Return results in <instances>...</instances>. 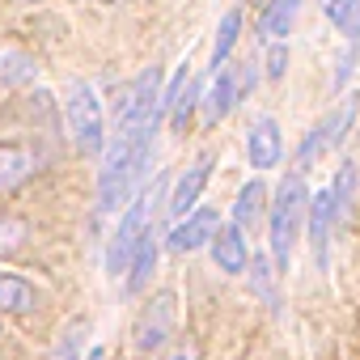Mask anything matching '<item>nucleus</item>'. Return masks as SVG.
<instances>
[{"label": "nucleus", "mask_w": 360, "mask_h": 360, "mask_svg": "<svg viewBox=\"0 0 360 360\" xmlns=\"http://www.w3.org/2000/svg\"><path fill=\"white\" fill-rule=\"evenodd\" d=\"M81 347H85V322H72V326L60 335V343L51 347L47 360H81Z\"/></svg>", "instance_id": "412c9836"}, {"label": "nucleus", "mask_w": 360, "mask_h": 360, "mask_svg": "<svg viewBox=\"0 0 360 360\" xmlns=\"http://www.w3.org/2000/svg\"><path fill=\"white\" fill-rule=\"evenodd\" d=\"M250 89V72L246 68H221L217 72V81H212V89L204 94V102H200V115H204V127H217L238 102H242V94Z\"/></svg>", "instance_id": "423d86ee"}, {"label": "nucleus", "mask_w": 360, "mask_h": 360, "mask_svg": "<svg viewBox=\"0 0 360 360\" xmlns=\"http://www.w3.org/2000/svg\"><path fill=\"white\" fill-rule=\"evenodd\" d=\"M22 5H39V0H22Z\"/></svg>", "instance_id": "bb28decb"}, {"label": "nucleus", "mask_w": 360, "mask_h": 360, "mask_svg": "<svg viewBox=\"0 0 360 360\" xmlns=\"http://www.w3.org/2000/svg\"><path fill=\"white\" fill-rule=\"evenodd\" d=\"M246 267H250V288L259 292V301L263 305H280V288L271 280V259L259 255V259H246Z\"/></svg>", "instance_id": "a211bd4d"}, {"label": "nucleus", "mask_w": 360, "mask_h": 360, "mask_svg": "<svg viewBox=\"0 0 360 360\" xmlns=\"http://www.w3.org/2000/svg\"><path fill=\"white\" fill-rule=\"evenodd\" d=\"M212 259H217V267L221 271H229V276H238V271H246V229L242 225H229V229H217V238H212Z\"/></svg>", "instance_id": "f8f14e48"}, {"label": "nucleus", "mask_w": 360, "mask_h": 360, "mask_svg": "<svg viewBox=\"0 0 360 360\" xmlns=\"http://www.w3.org/2000/svg\"><path fill=\"white\" fill-rule=\"evenodd\" d=\"M208 178H212V153L195 157L191 169L178 178V187H174V195H169V217H174V221L187 217V212L200 204V195H204V187H208Z\"/></svg>", "instance_id": "1a4fd4ad"}, {"label": "nucleus", "mask_w": 360, "mask_h": 360, "mask_svg": "<svg viewBox=\"0 0 360 360\" xmlns=\"http://www.w3.org/2000/svg\"><path fill=\"white\" fill-rule=\"evenodd\" d=\"M347 5H352V0H322V9H326V18H330L335 26H343V18H347Z\"/></svg>", "instance_id": "393cba45"}, {"label": "nucleus", "mask_w": 360, "mask_h": 360, "mask_svg": "<svg viewBox=\"0 0 360 360\" xmlns=\"http://www.w3.org/2000/svg\"><path fill=\"white\" fill-rule=\"evenodd\" d=\"M305 212H309L305 178L284 174V183H280V191L271 200V255H276V267L292 263V246H297V233L305 229Z\"/></svg>", "instance_id": "f257e3e1"}, {"label": "nucleus", "mask_w": 360, "mask_h": 360, "mask_svg": "<svg viewBox=\"0 0 360 360\" xmlns=\"http://www.w3.org/2000/svg\"><path fill=\"white\" fill-rule=\"evenodd\" d=\"M297 13H301V0H271V5L263 9V18H259V39L263 43H284V34L292 30Z\"/></svg>", "instance_id": "ddd939ff"}, {"label": "nucleus", "mask_w": 360, "mask_h": 360, "mask_svg": "<svg viewBox=\"0 0 360 360\" xmlns=\"http://www.w3.org/2000/svg\"><path fill=\"white\" fill-rule=\"evenodd\" d=\"M64 115H68V131H72L81 153H102L106 148V110H102V98L89 81H77L68 89Z\"/></svg>", "instance_id": "7ed1b4c3"}, {"label": "nucleus", "mask_w": 360, "mask_h": 360, "mask_svg": "<svg viewBox=\"0 0 360 360\" xmlns=\"http://www.w3.org/2000/svg\"><path fill=\"white\" fill-rule=\"evenodd\" d=\"M263 183H246L242 191H238V204H233V225H242V229H250L259 217H263Z\"/></svg>", "instance_id": "dca6fc26"}, {"label": "nucleus", "mask_w": 360, "mask_h": 360, "mask_svg": "<svg viewBox=\"0 0 360 360\" xmlns=\"http://www.w3.org/2000/svg\"><path fill=\"white\" fill-rule=\"evenodd\" d=\"M153 267H157V242L144 233V238H140V246H136V255H131V263H127V271H123V276H127V292H131V297L153 280Z\"/></svg>", "instance_id": "2eb2a0df"}, {"label": "nucleus", "mask_w": 360, "mask_h": 360, "mask_svg": "<svg viewBox=\"0 0 360 360\" xmlns=\"http://www.w3.org/2000/svg\"><path fill=\"white\" fill-rule=\"evenodd\" d=\"M309 242H314V259H318V267H326L330 263V225H335V200H330V191H318V195H309Z\"/></svg>", "instance_id": "9b49d317"}, {"label": "nucleus", "mask_w": 360, "mask_h": 360, "mask_svg": "<svg viewBox=\"0 0 360 360\" xmlns=\"http://www.w3.org/2000/svg\"><path fill=\"white\" fill-rule=\"evenodd\" d=\"M352 119H356V98H343L326 119H318L314 127H309V136L301 140V148H297V169H309V165H318L343 136H347V127H352Z\"/></svg>", "instance_id": "39448f33"}, {"label": "nucleus", "mask_w": 360, "mask_h": 360, "mask_svg": "<svg viewBox=\"0 0 360 360\" xmlns=\"http://www.w3.org/2000/svg\"><path fill=\"white\" fill-rule=\"evenodd\" d=\"M43 165V157L34 148H22V144H0V195L22 187L26 178H34Z\"/></svg>", "instance_id": "9d476101"}, {"label": "nucleus", "mask_w": 360, "mask_h": 360, "mask_svg": "<svg viewBox=\"0 0 360 360\" xmlns=\"http://www.w3.org/2000/svg\"><path fill=\"white\" fill-rule=\"evenodd\" d=\"M284 68H288V51L276 43V47H271V56H267V77H271V81H280V77H284Z\"/></svg>", "instance_id": "5701e85b"}, {"label": "nucleus", "mask_w": 360, "mask_h": 360, "mask_svg": "<svg viewBox=\"0 0 360 360\" xmlns=\"http://www.w3.org/2000/svg\"><path fill=\"white\" fill-rule=\"evenodd\" d=\"M39 305V292L30 280L13 276V271H0V314H30Z\"/></svg>", "instance_id": "4468645a"}, {"label": "nucleus", "mask_w": 360, "mask_h": 360, "mask_svg": "<svg viewBox=\"0 0 360 360\" xmlns=\"http://www.w3.org/2000/svg\"><path fill=\"white\" fill-rule=\"evenodd\" d=\"M246 153H250L255 169L280 165V157H284V136H280V123H276L271 115H263V119L250 123V131H246Z\"/></svg>", "instance_id": "6e6552de"}, {"label": "nucleus", "mask_w": 360, "mask_h": 360, "mask_svg": "<svg viewBox=\"0 0 360 360\" xmlns=\"http://www.w3.org/2000/svg\"><path fill=\"white\" fill-rule=\"evenodd\" d=\"M238 34H242V9H229V13L221 18V26H217V47H212V68H221V64L229 60V51H233V43H238Z\"/></svg>", "instance_id": "f3484780"}, {"label": "nucleus", "mask_w": 360, "mask_h": 360, "mask_svg": "<svg viewBox=\"0 0 360 360\" xmlns=\"http://www.w3.org/2000/svg\"><path fill=\"white\" fill-rule=\"evenodd\" d=\"M30 242V221L22 217H0V255H18Z\"/></svg>", "instance_id": "6ab92c4d"}, {"label": "nucleus", "mask_w": 360, "mask_h": 360, "mask_svg": "<svg viewBox=\"0 0 360 360\" xmlns=\"http://www.w3.org/2000/svg\"><path fill=\"white\" fill-rule=\"evenodd\" d=\"M85 360H106V352H102V347H94V352H89Z\"/></svg>", "instance_id": "a878e982"}, {"label": "nucleus", "mask_w": 360, "mask_h": 360, "mask_svg": "<svg viewBox=\"0 0 360 360\" xmlns=\"http://www.w3.org/2000/svg\"><path fill=\"white\" fill-rule=\"evenodd\" d=\"M165 360H200V343L187 335V339H178L169 352H165Z\"/></svg>", "instance_id": "4be33fe9"}, {"label": "nucleus", "mask_w": 360, "mask_h": 360, "mask_svg": "<svg viewBox=\"0 0 360 360\" xmlns=\"http://www.w3.org/2000/svg\"><path fill=\"white\" fill-rule=\"evenodd\" d=\"M347 39H356L360 43V0H352V5H347V18H343V26H339Z\"/></svg>", "instance_id": "b1692460"}, {"label": "nucleus", "mask_w": 360, "mask_h": 360, "mask_svg": "<svg viewBox=\"0 0 360 360\" xmlns=\"http://www.w3.org/2000/svg\"><path fill=\"white\" fill-rule=\"evenodd\" d=\"M217 229H221L217 208H191L183 225H174V229L165 233V250H174V255H183V250H200L204 242H212V238H217Z\"/></svg>", "instance_id": "0eeeda50"}, {"label": "nucleus", "mask_w": 360, "mask_h": 360, "mask_svg": "<svg viewBox=\"0 0 360 360\" xmlns=\"http://www.w3.org/2000/svg\"><path fill=\"white\" fill-rule=\"evenodd\" d=\"M352 191H356V165H352V161H343V165H339V174H335V187H330V200H335V221L347 212Z\"/></svg>", "instance_id": "aec40b11"}, {"label": "nucleus", "mask_w": 360, "mask_h": 360, "mask_svg": "<svg viewBox=\"0 0 360 360\" xmlns=\"http://www.w3.org/2000/svg\"><path fill=\"white\" fill-rule=\"evenodd\" d=\"M174 322H178V297L165 288V292H157V297L136 314V326H131V352H136V356H157V352L169 343Z\"/></svg>", "instance_id": "20e7f679"}, {"label": "nucleus", "mask_w": 360, "mask_h": 360, "mask_svg": "<svg viewBox=\"0 0 360 360\" xmlns=\"http://www.w3.org/2000/svg\"><path fill=\"white\" fill-rule=\"evenodd\" d=\"M161 195H165V178H157V183H153L144 195H136V204H131V208H127V217L119 221V229H115V242H110V255H106V267H110V276H123V271H127V263H131V255H136L140 238L148 233V217L157 212Z\"/></svg>", "instance_id": "f03ea898"}]
</instances>
